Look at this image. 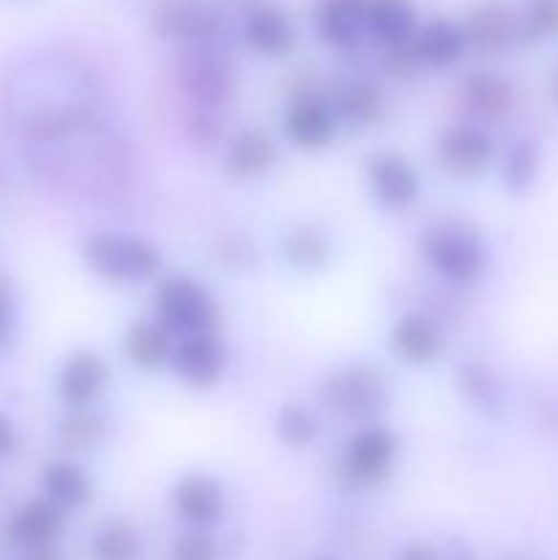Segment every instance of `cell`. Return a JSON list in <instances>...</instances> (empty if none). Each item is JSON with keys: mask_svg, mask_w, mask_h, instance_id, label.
<instances>
[{"mask_svg": "<svg viewBox=\"0 0 558 560\" xmlns=\"http://www.w3.org/2000/svg\"><path fill=\"white\" fill-rule=\"evenodd\" d=\"M85 266L109 284L151 282L162 271V252L142 235L96 233L82 246Z\"/></svg>", "mask_w": 558, "mask_h": 560, "instance_id": "obj_1", "label": "cell"}, {"mask_svg": "<svg viewBox=\"0 0 558 560\" xmlns=\"http://www.w3.org/2000/svg\"><path fill=\"white\" fill-rule=\"evenodd\" d=\"M421 257L441 279L470 284L485 273L487 246L470 228L457 222H438L421 235Z\"/></svg>", "mask_w": 558, "mask_h": 560, "instance_id": "obj_2", "label": "cell"}, {"mask_svg": "<svg viewBox=\"0 0 558 560\" xmlns=\"http://www.w3.org/2000/svg\"><path fill=\"white\" fill-rule=\"evenodd\" d=\"M321 402L339 419L372 421L386 410L388 386L375 366H339L323 381Z\"/></svg>", "mask_w": 558, "mask_h": 560, "instance_id": "obj_3", "label": "cell"}, {"mask_svg": "<svg viewBox=\"0 0 558 560\" xmlns=\"http://www.w3.org/2000/svg\"><path fill=\"white\" fill-rule=\"evenodd\" d=\"M159 323L173 337L213 331L217 323V301L197 279L170 277L156 290Z\"/></svg>", "mask_w": 558, "mask_h": 560, "instance_id": "obj_4", "label": "cell"}, {"mask_svg": "<svg viewBox=\"0 0 558 560\" xmlns=\"http://www.w3.org/2000/svg\"><path fill=\"white\" fill-rule=\"evenodd\" d=\"M399 441L383 424H364L350 435L342 452V476L356 487H377L392 476Z\"/></svg>", "mask_w": 558, "mask_h": 560, "instance_id": "obj_5", "label": "cell"}, {"mask_svg": "<svg viewBox=\"0 0 558 560\" xmlns=\"http://www.w3.org/2000/svg\"><path fill=\"white\" fill-rule=\"evenodd\" d=\"M224 370H228V348L213 331L181 337L170 355V372L184 386L197 388V392L217 386L224 377Z\"/></svg>", "mask_w": 558, "mask_h": 560, "instance_id": "obj_6", "label": "cell"}, {"mask_svg": "<svg viewBox=\"0 0 558 560\" xmlns=\"http://www.w3.org/2000/svg\"><path fill=\"white\" fill-rule=\"evenodd\" d=\"M228 495L217 476L191 470L173 485V509L189 530H208L224 517Z\"/></svg>", "mask_w": 558, "mask_h": 560, "instance_id": "obj_7", "label": "cell"}, {"mask_svg": "<svg viewBox=\"0 0 558 560\" xmlns=\"http://www.w3.org/2000/svg\"><path fill=\"white\" fill-rule=\"evenodd\" d=\"M367 178L375 200L388 211H405L419 200L421 180L414 164L399 153H377L367 164Z\"/></svg>", "mask_w": 558, "mask_h": 560, "instance_id": "obj_8", "label": "cell"}, {"mask_svg": "<svg viewBox=\"0 0 558 560\" xmlns=\"http://www.w3.org/2000/svg\"><path fill=\"white\" fill-rule=\"evenodd\" d=\"M109 381V366L96 350H74L63 359L58 370V397L71 410H85L102 397Z\"/></svg>", "mask_w": 558, "mask_h": 560, "instance_id": "obj_9", "label": "cell"}, {"mask_svg": "<svg viewBox=\"0 0 558 560\" xmlns=\"http://www.w3.org/2000/svg\"><path fill=\"white\" fill-rule=\"evenodd\" d=\"M492 156H496V142L485 129H476V126H449L438 140V159L443 170L460 178L481 173L492 162Z\"/></svg>", "mask_w": 558, "mask_h": 560, "instance_id": "obj_10", "label": "cell"}, {"mask_svg": "<svg viewBox=\"0 0 558 560\" xmlns=\"http://www.w3.org/2000/svg\"><path fill=\"white\" fill-rule=\"evenodd\" d=\"M284 135L301 151H321L337 135V115L334 107L321 102L317 96H299L284 109Z\"/></svg>", "mask_w": 558, "mask_h": 560, "instance_id": "obj_11", "label": "cell"}, {"mask_svg": "<svg viewBox=\"0 0 558 560\" xmlns=\"http://www.w3.org/2000/svg\"><path fill=\"white\" fill-rule=\"evenodd\" d=\"M156 33L184 42H208L219 33V14L197 0H162L151 14Z\"/></svg>", "mask_w": 558, "mask_h": 560, "instance_id": "obj_12", "label": "cell"}, {"mask_svg": "<svg viewBox=\"0 0 558 560\" xmlns=\"http://www.w3.org/2000/svg\"><path fill=\"white\" fill-rule=\"evenodd\" d=\"M388 345L405 364L427 366L443 353V331L432 317L421 315V312H408L392 326Z\"/></svg>", "mask_w": 558, "mask_h": 560, "instance_id": "obj_13", "label": "cell"}, {"mask_svg": "<svg viewBox=\"0 0 558 560\" xmlns=\"http://www.w3.org/2000/svg\"><path fill=\"white\" fill-rule=\"evenodd\" d=\"M315 27L321 42L334 49H350L367 33L364 0H321L315 11Z\"/></svg>", "mask_w": 558, "mask_h": 560, "instance_id": "obj_14", "label": "cell"}, {"mask_svg": "<svg viewBox=\"0 0 558 560\" xmlns=\"http://www.w3.org/2000/svg\"><path fill=\"white\" fill-rule=\"evenodd\" d=\"M279 162V148L260 129H244L230 140L224 153V167L235 178L255 180L271 173Z\"/></svg>", "mask_w": 558, "mask_h": 560, "instance_id": "obj_15", "label": "cell"}, {"mask_svg": "<svg viewBox=\"0 0 558 560\" xmlns=\"http://www.w3.org/2000/svg\"><path fill=\"white\" fill-rule=\"evenodd\" d=\"M465 47H468V36L465 27H460L452 20H435L427 27H421L414 38H410V55L419 63L432 66V69H449L463 58Z\"/></svg>", "mask_w": 558, "mask_h": 560, "instance_id": "obj_16", "label": "cell"}, {"mask_svg": "<svg viewBox=\"0 0 558 560\" xmlns=\"http://www.w3.org/2000/svg\"><path fill=\"white\" fill-rule=\"evenodd\" d=\"M63 530V512L49 501H31L14 514L9 525V539L25 547L27 552L49 550L58 534Z\"/></svg>", "mask_w": 558, "mask_h": 560, "instance_id": "obj_17", "label": "cell"}, {"mask_svg": "<svg viewBox=\"0 0 558 560\" xmlns=\"http://www.w3.org/2000/svg\"><path fill=\"white\" fill-rule=\"evenodd\" d=\"M175 337L159 320H137L124 331V353L135 366L159 372L170 366Z\"/></svg>", "mask_w": 558, "mask_h": 560, "instance_id": "obj_18", "label": "cell"}, {"mask_svg": "<svg viewBox=\"0 0 558 560\" xmlns=\"http://www.w3.org/2000/svg\"><path fill=\"white\" fill-rule=\"evenodd\" d=\"M244 38L263 58H284L295 47V31L288 16L274 5H260L244 22Z\"/></svg>", "mask_w": 558, "mask_h": 560, "instance_id": "obj_19", "label": "cell"}, {"mask_svg": "<svg viewBox=\"0 0 558 560\" xmlns=\"http://www.w3.org/2000/svg\"><path fill=\"white\" fill-rule=\"evenodd\" d=\"M44 501L58 506L60 512H74L91 503L93 481L85 470L71 459H55L42 474Z\"/></svg>", "mask_w": 558, "mask_h": 560, "instance_id": "obj_20", "label": "cell"}, {"mask_svg": "<svg viewBox=\"0 0 558 560\" xmlns=\"http://www.w3.org/2000/svg\"><path fill=\"white\" fill-rule=\"evenodd\" d=\"M367 33L386 47H405L414 38L416 11L410 0H364Z\"/></svg>", "mask_w": 558, "mask_h": 560, "instance_id": "obj_21", "label": "cell"}, {"mask_svg": "<svg viewBox=\"0 0 558 560\" xmlns=\"http://www.w3.org/2000/svg\"><path fill=\"white\" fill-rule=\"evenodd\" d=\"M334 115L339 124H348L353 129H367L377 124L383 115V93L375 82L353 80L345 82L342 91L337 93L334 102Z\"/></svg>", "mask_w": 558, "mask_h": 560, "instance_id": "obj_22", "label": "cell"}, {"mask_svg": "<svg viewBox=\"0 0 558 560\" xmlns=\"http://www.w3.org/2000/svg\"><path fill=\"white\" fill-rule=\"evenodd\" d=\"M518 31L520 22L503 5H485L476 14H470L465 36L474 47L485 49V52H496V49L507 47Z\"/></svg>", "mask_w": 558, "mask_h": 560, "instance_id": "obj_23", "label": "cell"}, {"mask_svg": "<svg viewBox=\"0 0 558 560\" xmlns=\"http://www.w3.org/2000/svg\"><path fill=\"white\" fill-rule=\"evenodd\" d=\"M282 257L288 260V266L299 268V271H321L328 262V238L317 228L310 224H301L293 228L279 244Z\"/></svg>", "mask_w": 558, "mask_h": 560, "instance_id": "obj_24", "label": "cell"}, {"mask_svg": "<svg viewBox=\"0 0 558 560\" xmlns=\"http://www.w3.org/2000/svg\"><path fill=\"white\" fill-rule=\"evenodd\" d=\"M465 96L481 115H503L512 107V88L492 71H474L465 80Z\"/></svg>", "mask_w": 558, "mask_h": 560, "instance_id": "obj_25", "label": "cell"}, {"mask_svg": "<svg viewBox=\"0 0 558 560\" xmlns=\"http://www.w3.org/2000/svg\"><path fill=\"white\" fill-rule=\"evenodd\" d=\"M142 541L131 525L120 520L98 525L93 534V558L96 560H140Z\"/></svg>", "mask_w": 558, "mask_h": 560, "instance_id": "obj_26", "label": "cell"}, {"mask_svg": "<svg viewBox=\"0 0 558 560\" xmlns=\"http://www.w3.org/2000/svg\"><path fill=\"white\" fill-rule=\"evenodd\" d=\"M277 438L288 448H304L317 438V421L301 405H282L277 410Z\"/></svg>", "mask_w": 558, "mask_h": 560, "instance_id": "obj_27", "label": "cell"}, {"mask_svg": "<svg viewBox=\"0 0 558 560\" xmlns=\"http://www.w3.org/2000/svg\"><path fill=\"white\" fill-rule=\"evenodd\" d=\"M536 173H539V153L528 142H518L503 159V184L514 195H523L534 186Z\"/></svg>", "mask_w": 558, "mask_h": 560, "instance_id": "obj_28", "label": "cell"}, {"mask_svg": "<svg viewBox=\"0 0 558 560\" xmlns=\"http://www.w3.org/2000/svg\"><path fill=\"white\" fill-rule=\"evenodd\" d=\"M520 33L528 38L558 36V0H531L520 22Z\"/></svg>", "mask_w": 558, "mask_h": 560, "instance_id": "obj_29", "label": "cell"}, {"mask_svg": "<svg viewBox=\"0 0 558 560\" xmlns=\"http://www.w3.org/2000/svg\"><path fill=\"white\" fill-rule=\"evenodd\" d=\"M170 560H219L217 541L206 530H186L175 539Z\"/></svg>", "mask_w": 558, "mask_h": 560, "instance_id": "obj_30", "label": "cell"}, {"mask_svg": "<svg viewBox=\"0 0 558 560\" xmlns=\"http://www.w3.org/2000/svg\"><path fill=\"white\" fill-rule=\"evenodd\" d=\"M98 432H102V424H98L96 416L85 408V410H71L69 419L63 421L60 435H63V441L74 443V446H88L91 441H96Z\"/></svg>", "mask_w": 558, "mask_h": 560, "instance_id": "obj_31", "label": "cell"}, {"mask_svg": "<svg viewBox=\"0 0 558 560\" xmlns=\"http://www.w3.org/2000/svg\"><path fill=\"white\" fill-rule=\"evenodd\" d=\"M394 560H443L438 556V550H432L430 545H425V541H410V545H405L403 550L397 552V558Z\"/></svg>", "mask_w": 558, "mask_h": 560, "instance_id": "obj_32", "label": "cell"}, {"mask_svg": "<svg viewBox=\"0 0 558 560\" xmlns=\"http://www.w3.org/2000/svg\"><path fill=\"white\" fill-rule=\"evenodd\" d=\"M14 443H16V430L5 416H0V457L14 452Z\"/></svg>", "mask_w": 558, "mask_h": 560, "instance_id": "obj_33", "label": "cell"}, {"mask_svg": "<svg viewBox=\"0 0 558 560\" xmlns=\"http://www.w3.org/2000/svg\"><path fill=\"white\" fill-rule=\"evenodd\" d=\"M9 328H11V295L9 290L0 284V342L5 339Z\"/></svg>", "mask_w": 558, "mask_h": 560, "instance_id": "obj_34", "label": "cell"}, {"mask_svg": "<svg viewBox=\"0 0 558 560\" xmlns=\"http://www.w3.org/2000/svg\"><path fill=\"white\" fill-rule=\"evenodd\" d=\"M31 560H55V558L49 550H38V552H31Z\"/></svg>", "mask_w": 558, "mask_h": 560, "instance_id": "obj_35", "label": "cell"}, {"mask_svg": "<svg viewBox=\"0 0 558 560\" xmlns=\"http://www.w3.org/2000/svg\"><path fill=\"white\" fill-rule=\"evenodd\" d=\"M317 560H337V558H317Z\"/></svg>", "mask_w": 558, "mask_h": 560, "instance_id": "obj_36", "label": "cell"}, {"mask_svg": "<svg viewBox=\"0 0 558 560\" xmlns=\"http://www.w3.org/2000/svg\"><path fill=\"white\" fill-rule=\"evenodd\" d=\"M556 96H558V80H556Z\"/></svg>", "mask_w": 558, "mask_h": 560, "instance_id": "obj_37", "label": "cell"}]
</instances>
